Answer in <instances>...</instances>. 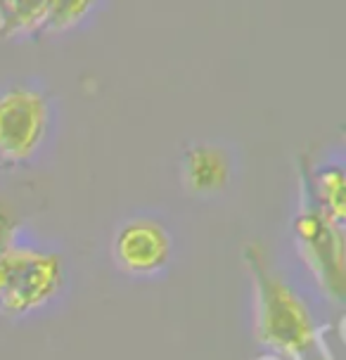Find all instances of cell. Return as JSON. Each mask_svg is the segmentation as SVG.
Instances as JSON below:
<instances>
[{"label":"cell","instance_id":"1","mask_svg":"<svg viewBox=\"0 0 346 360\" xmlns=\"http://www.w3.org/2000/svg\"><path fill=\"white\" fill-rule=\"evenodd\" d=\"M242 261L254 287V337L287 360H332L320 327L287 282L271 268L259 244H247Z\"/></svg>","mask_w":346,"mask_h":360},{"label":"cell","instance_id":"2","mask_svg":"<svg viewBox=\"0 0 346 360\" xmlns=\"http://www.w3.org/2000/svg\"><path fill=\"white\" fill-rule=\"evenodd\" d=\"M299 197V211L292 223L299 256L311 270L320 292L335 304H342L346 297L344 225L330 218L318 204L311 185V166L306 162H301Z\"/></svg>","mask_w":346,"mask_h":360},{"label":"cell","instance_id":"3","mask_svg":"<svg viewBox=\"0 0 346 360\" xmlns=\"http://www.w3.org/2000/svg\"><path fill=\"white\" fill-rule=\"evenodd\" d=\"M64 285V261L53 252L15 247L0 261V311L27 315L48 306Z\"/></svg>","mask_w":346,"mask_h":360},{"label":"cell","instance_id":"4","mask_svg":"<svg viewBox=\"0 0 346 360\" xmlns=\"http://www.w3.org/2000/svg\"><path fill=\"white\" fill-rule=\"evenodd\" d=\"M50 128V102L43 90L15 83L0 90V162L24 166L41 152Z\"/></svg>","mask_w":346,"mask_h":360},{"label":"cell","instance_id":"5","mask_svg":"<svg viewBox=\"0 0 346 360\" xmlns=\"http://www.w3.org/2000/svg\"><path fill=\"white\" fill-rule=\"evenodd\" d=\"M112 256L128 275H155L171 259V235L155 218H133L114 235Z\"/></svg>","mask_w":346,"mask_h":360},{"label":"cell","instance_id":"6","mask_svg":"<svg viewBox=\"0 0 346 360\" xmlns=\"http://www.w3.org/2000/svg\"><path fill=\"white\" fill-rule=\"evenodd\" d=\"M230 180V157L219 145H192L183 157V183L195 195H214Z\"/></svg>","mask_w":346,"mask_h":360},{"label":"cell","instance_id":"7","mask_svg":"<svg viewBox=\"0 0 346 360\" xmlns=\"http://www.w3.org/2000/svg\"><path fill=\"white\" fill-rule=\"evenodd\" d=\"M48 0H0V36L31 38L46 31Z\"/></svg>","mask_w":346,"mask_h":360},{"label":"cell","instance_id":"8","mask_svg":"<svg viewBox=\"0 0 346 360\" xmlns=\"http://www.w3.org/2000/svg\"><path fill=\"white\" fill-rule=\"evenodd\" d=\"M346 176L339 164H328L323 169H311V185L318 204L325 209V214L335 218L337 223L346 221Z\"/></svg>","mask_w":346,"mask_h":360},{"label":"cell","instance_id":"9","mask_svg":"<svg viewBox=\"0 0 346 360\" xmlns=\"http://www.w3.org/2000/svg\"><path fill=\"white\" fill-rule=\"evenodd\" d=\"M98 0H48L46 12V31L50 34H64L72 31L95 10Z\"/></svg>","mask_w":346,"mask_h":360},{"label":"cell","instance_id":"10","mask_svg":"<svg viewBox=\"0 0 346 360\" xmlns=\"http://www.w3.org/2000/svg\"><path fill=\"white\" fill-rule=\"evenodd\" d=\"M17 230H19V223H17V216H15V209L0 197V261L8 256V252L15 247V240H17Z\"/></svg>","mask_w":346,"mask_h":360}]
</instances>
